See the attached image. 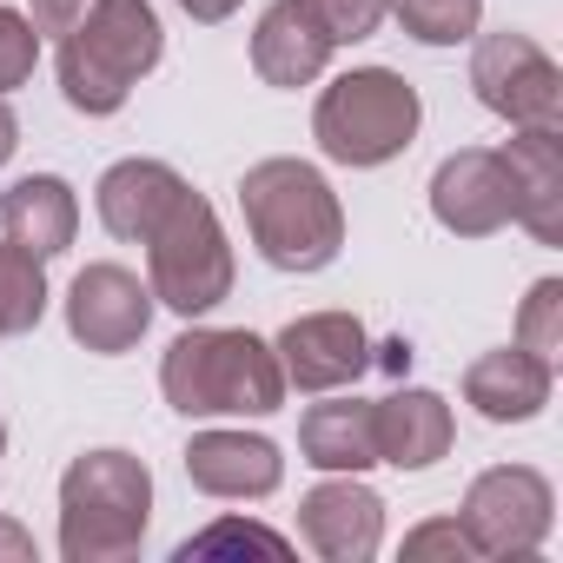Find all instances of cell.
I'll return each mask as SVG.
<instances>
[{"label":"cell","mask_w":563,"mask_h":563,"mask_svg":"<svg viewBox=\"0 0 563 563\" xmlns=\"http://www.w3.org/2000/svg\"><path fill=\"white\" fill-rule=\"evenodd\" d=\"M245 232L265 265L278 272H325L345 245V206L332 179L306 159H258L239 179Z\"/></svg>","instance_id":"obj_1"},{"label":"cell","mask_w":563,"mask_h":563,"mask_svg":"<svg viewBox=\"0 0 563 563\" xmlns=\"http://www.w3.org/2000/svg\"><path fill=\"white\" fill-rule=\"evenodd\" d=\"M159 391L179 418H265L286 405V372L258 332H179L159 358Z\"/></svg>","instance_id":"obj_2"},{"label":"cell","mask_w":563,"mask_h":563,"mask_svg":"<svg viewBox=\"0 0 563 563\" xmlns=\"http://www.w3.org/2000/svg\"><path fill=\"white\" fill-rule=\"evenodd\" d=\"M166 34L146 0H93V14L60 34V93L74 113H120L126 93L159 67Z\"/></svg>","instance_id":"obj_3"},{"label":"cell","mask_w":563,"mask_h":563,"mask_svg":"<svg viewBox=\"0 0 563 563\" xmlns=\"http://www.w3.org/2000/svg\"><path fill=\"white\" fill-rule=\"evenodd\" d=\"M153 517V471L133 451H87L60 477V556L120 563L140 550Z\"/></svg>","instance_id":"obj_4"},{"label":"cell","mask_w":563,"mask_h":563,"mask_svg":"<svg viewBox=\"0 0 563 563\" xmlns=\"http://www.w3.org/2000/svg\"><path fill=\"white\" fill-rule=\"evenodd\" d=\"M424 100L391 67H352L339 74L312 107V140L332 166H385L418 140Z\"/></svg>","instance_id":"obj_5"},{"label":"cell","mask_w":563,"mask_h":563,"mask_svg":"<svg viewBox=\"0 0 563 563\" xmlns=\"http://www.w3.org/2000/svg\"><path fill=\"white\" fill-rule=\"evenodd\" d=\"M146 265H153V306L179 312V319H199L212 306L232 299V245L219 232V212L186 186L173 199V212L153 225L146 239Z\"/></svg>","instance_id":"obj_6"},{"label":"cell","mask_w":563,"mask_h":563,"mask_svg":"<svg viewBox=\"0 0 563 563\" xmlns=\"http://www.w3.org/2000/svg\"><path fill=\"white\" fill-rule=\"evenodd\" d=\"M550 517H556L550 477L530 464H497V471L471 477L457 523H464L477 556H530V550H543Z\"/></svg>","instance_id":"obj_7"},{"label":"cell","mask_w":563,"mask_h":563,"mask_svg":"<svg viewBox=\"0 0 563 563\" xmlns=\"http://www.w3.org/2000/svg\"><path fill=\"white\" fill-rule=\"evenodd\" d=\"M471 87L497 120L563 133V74L530 34H510V27L484 34L477 54H471Z\"/></svg>","instance_id":"obj_8"},{"label":"cell","mask_w":563,"mask_h":563,"mask_svg":"<svg viewBox=\"0 0 563 563\" xmlns=\"http://www.w3.org/2000/svg\"><path fill=\"white\" fill-rule=\"evenodd\" d=\"M153 325V286H140V278L126 265H87L74 272L67 286V332L100 352V358H120L146 339Z\"/></svg>","instance_id":"obj_9"},{"label":"cell","mask_w":563,"mask_h":563,"mask_svg":"<svg viewBox=\"0 0 563 563\" xmlns=\"http://www.w3.org/2000/svg\"><path fill=\"white\" fill-rule=\"evenodd\" d=\"M299 537L325 563H372L385 543V497L372 484H358V471H332L319 490H306Z\"/></svg>","instance_id":"obj_10"},{"label":"cell","mask_w":563,"mask_h":563,"mask_svg":"<svg viewBox=\"0 0 563 563\" xmlns=\"http://www.w3.org/2000/svg\"><path fill=\"white\" fill-rule=\"evenodd\" d=\"M272 352H278L286 385H299V391H339V385L365 378V365H372V339L352 312H306L272 339Z\"/></svg>","instance_id":"obj_11"},{"label":"cell","mask_w":563,"mask_h":563,"mask_svg":"<svg viewBox=\"0 0 563 563\" xmlns=\"http://www.w3.org/2000/svg\"><path fill=\"white\" fill-rule=\"evenodd\" d=\"M431 219L457 239H490L510 225V179L490 146H464L431 173Z\"/></svg>","instance_id":"obj_12"},{"label":"cell","mask_w":563,"mask_h":563,"mask_svg":"<svg viewBox=\"0 0 563 563\" xmlns=\"http://www.w3.org/2000/svg\"><path fill=\"white\" fill-rule=\"evenodd\" d=\"M497 159L510 179V219H523L537 245H563V140L550 126H517Z\"/></svg>","instance_id":"obj_13"},{"label":"cell","mask_w":563,"mask_h":563,"mask_svg":"<svg viewBox=\"0 0 563 563\" xmlns=\"http://www.w3.org/2000/svg\"><path fill=\"white\" fill-rule=\"evenodd\" d=\"M451 438H457L451 405L424 385H405L372 405V444H378V464L391 471H431L451 451Z\"/></svg>","instance_id":"obj_14"},{"label":"cell","mask_w":563,"mask_h":563,"mask_svg":"<svg viewBox=\"0 0 563 563\" xmlns=\"http://www.w3.org/2000/svg\"><path fill=\"white\" fill-rule=\"evenodd\" d=\"M332 60V34L312 21L306 0H272L252 27V74L265 87H312Z\"/></svg>","instance_id":"obj_15"},{"label":"cell","mask_w":563,"mask_h":563,"mask_svg":"<svg viewBox=\"0 0 563 563\" xmlns=\"http://www.w3.org/2000/svg\"><path fill=\"white\" fill-rule=\"evenodd\" d=\"M186 477L206 497H272L278 477H286V457H278L272 438H252V431H199L186 444Z\"/></svg>","instance_id":"obj_16"},{"label":"cell","mask_w":563,"mask_h":563,"mask_svg":"<svg viewBox=\"0 0 563 563\" xmlns=\"http://www.w3.org/2000/svg\"><path fill=\"white\" fill-rule=\"evenodd\" d=\"M179 192H186V179H179L166 159H120V166H107V173H100L93 206H100V225H107L113 239L146 245V239H153V225L173 212V199H179Z\"/></svg>","instance_id":"obj_17"},{"label":"cell","mask_w":563,"mask_h":563,"mask_svg":"<svg viewBox=\"0 0 563 563\" xmlns=\"http://www.w3.org/2000/svg\"><path fill=\"white\" fill-rule=\"evenodd\" d=\"M0 225L34 258H60L80 232V199L60 173H27L14 186H0Z\"/></svg>","instance_id":"obj_18"},{"label":"cell","mask_w":563,"mask_h":563,"mask_svg":"<svg viewBox=\"0 0 563 563\" xmlns=\"http://www.w3.org/2000/svg\"><path fill=\"white\" fill-rule=\"evenodd\" d=\"M550 378L556 372L543 358H530L523 345H504L464 372V405H477V418H490V424H530L550 405Z\"/></svg>","instance_id":"obj_19"},{"label":"cell","mask_w":563,"mask_h":563,"mask_svg":"<svg viewBox=\"0 0 563 563\" xmlns=\"http://www.w3.org/2000/svg\"><path fill=\"white\" fill-rule=\"evenodd\" d=\"M299 457L312 471H372L378 444H372V405L365 398H339V405H312L299 424Z\"/></svg>","instance_id":"obj_20"},{"label":"cell","mask_w":563,"mask_h":563,"mask_svg":"<svg viewBox=\"0 0 563 563\" xmlns=\"http://www.w3.org/2000/svg\"><path fill=\"white\" fill-rule=\"evenodd\" d=\"M47 312V272L27 245L14 239H0V339H21L34 332Z\"/></svg>","instance_id":"obj_21"},{"label":"cell","mask_w":563,"mask_h":563,"mask_svg":"<svg viewBox=\"0 0 563 563\" xmlns=\"http://www.w3.org/2000/svg\"><path fill=\"white\" fill-rule=\"evenodd\" d=\"M385 8L398 14V27L424 47H457L477 34L484 21V0H385Z\"/></svg>","instance_id":"obj_22"},{"label":"cell","mask_w":563,"mask_h":563,"mask_svg":"<svg viewBox=\"0 0 563 563\" xmlns=\"http://www.w3.org/2000/svg\"><path fill=\"white\" fill-rule=\"evenodd\" d=\"M517 345L530 358H543L550 372L563 365V278H537L523 312H517Z\"/></svg>","instance_id":"obj_23"},{"label":"cell","mask_w":563,"mask_h":563,"mask_svg":"<svg viewBox=\"0 0 563 563\" xmlns=\"http://www.w3.org/2000/svg\"><path fill=\"white\" fill-rule=\"evenodd\" d=\"M232 550H258V556H286L292 543L278 537V530H265V523H245V517H219L212 530H199V537H186L173 556L179 563H192V556H232Z\"/></svg>","instance_id":"obj_24"},{"label":"cell","mask_w":563,"mask_h":563,"mask_svg":"<svg viewBox=\"0 0 563 563\" xmlns=\"http://www.w3.org/2000/svg\"><path fill=\"white\" fill-rule=\"evenodd\" d=\"M34 60H41V34L21 8H0V93H14L34 80Z\"/></svg>","instance_id":"obj_25"},{"label":"cell","mask_w":563,"mask_h":563,"mask_svg":"<svg viewBox=\"0 0 563 563\" xmlns=\"http://www.w3.org/2000/svg\"><path fill=\"white\" fill-rule=\"evenodd\" d=\"M312 21L332 34V47H352V41H372L378 21H385V0H306Z\"/></svg>","instance_id":"obj_26"},{"label":"cell","mask_w":563,"mask_h":563,"mask_svg":"<svg viewBox=\"0 0 563 563\" xmlns=\"http://www.w3.org/2000/svg\"><path fill=\"white\" fill-rule=\"evenodd\" d=\"M424 556L471 563L477 550H471V537H464V523H457V517H438V523H418V530L405 537V563H424Z\"/></svg>","instance_id":"obj_27"},{"label":"cell","mask_w":563,"mask_h":563,"mask_svg":"<svg viewBox=\"0 0 563 563\" xmlns=\"http://www.w3.org/2000/svg\"><path fill=\"white\" fill-rule=\"evenodd\" d=\"M93 14V0H34V34H74L80 21Z\"/></svg>","instance_id":"obj_28"},{"label":"cell","mask_w":563,"mask_h":563,"mask_svg":"<svg viewBox=\"0 0 563 563\" xmlns=\"http://www.w3.org/2000/svg\"><path fill=\"white\" fill-rule=\"evenodd\" d=\"M0 563H34V537L14 517H0Z\"/></svg>","instance_id":"obj_29"},{"label":"cell","mask_w":563,"mask_h":563,"mask_svg":"<svg viewBox=\"0 0 563 563\" xmlns=\"http://www.w3.org/2000/svg\"><path fill=\"white\" fill-rule=\"evenodd\" d=\"M179 8H186L192 21H206V27H219V21H232V14H239V0H179Z\"/></svg>","instance_id":"obj_30"},{"label":"cell","mask_w":563,"mask_h":563,"mask_svg":"<svg viewBox=\"0 0 563 563\" xmlns=\"http://www.w3.org/2000/svg\"><path fill=\"white\" fill-rule=\"evenodd\" d=\"M14 146H21V120H14V107H8V93H0V166L14 159Z\"/></svg>","instance_id":"obj_31"},{"label":"cell","mask_w":563,"mask_h":563,"mask_svg":"<svg viewBox=\"0 0 563 563\" xmlns=\"http://www.w3.org/2000/svg\"><path fill=\"white\" fill-rule=\"evenodd\" d=\"M0 451H8V424H0Z\"/></svg>","instance_id":"obj_32"}]
</instances>
